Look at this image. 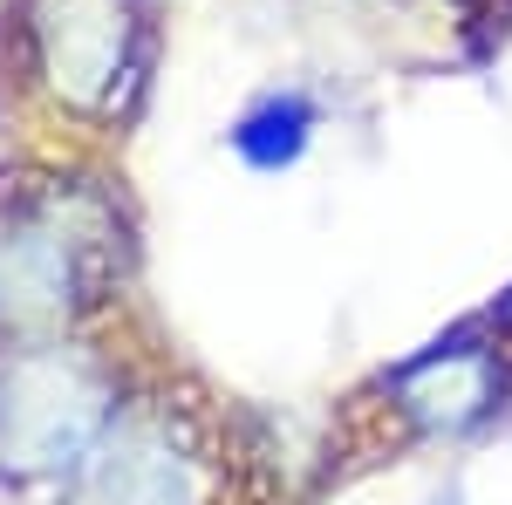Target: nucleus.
Masks as SVG:
<instances>
[{
  "mask_svg": "<svg viewBox=\"0 0 512 505\" xmlns=\"http://www.w3.org/2000/svg\"><path fill=\"white\" fill-rule=\"evenodd\" d=\"M123 273V226L103 192H41L0 226V335H41L96 308Z\"/></svg>",
  "mask_w": 512,
  "mask_h": 505,
  "instance_id": "nucleus-1",
  "label": "nucleus"
},
{
  "mask_svg": "<svg viewBox=\"0 0 512 505\" xmlns=\"http://www.w3.org/2000/svg\"><path fill=\"white\" fill-rule=\"evenodd\" d=\"M117 369L89 349L35 342L0 369V478L7 485H76L117 424Z\"/></svg>",
  "mask_w": 512,
  "mask_h": 505,
  "instance_id": "nucleus-2",
  "label": "nucleus"
},
{
  "mask_svg": "<svg viewBox=\"0 0 512 505\" xmlns=\"http://www.w3.org/2000/svg\"><path fill=\"white\" fill-rule=\"evenodd\" d=\"M28 48L41 89L82 117L123 110V89L144 82V28L130 0H28Z\"/></svg>",
  "mask_w": 512,
  "mask_h": 505,
  "instance_id": "nucleus-3",
  "label": "nucleus"
},
{
  "mask_svg": "<svg viewBox=\"0 0 512 505\" xmlns=\"http://www.w3.org/2000/svg\"><path fill=\"white\" fill-rule=\"evenodd\" d=\"M76 485L89 505H205L212 499L205 444L164 403H123Z\"/></svg>",
  "mask_w": 512,
  "mask_h": 505,
  "instance_id": "nucleus-4",
  "label": "nucleus"
},
{
  "mask_svg": "<svg viewBox=\"0 0 512 505\" xmlns=\"http://www.w3.org/2000/svg\"><path fill=\"white\" fill-rule=\"evenodd\" d=\"M390 396L424 430H465V424H478V417H492L499 396H506L499 349H485L472 328H458V335L431 342L417 362H403L390 376Z\"/></svg>",
  "mask_w": 512,
  "mask_h": 505,
  "instance_id": "nucleus-5",
  "label": "nucleus"
},
{
  "mask_svg": "<svg viewBox=\"0 0 512 505\" xmlns=\"http://www.w3.org/2000/svg\"><path fill=\"white\" fill-rule=\"evenodd\" d=\"M315 130H321V110L308 89H267L233 117L226 137H233V157L246 171H294L315 144Z\"/></svg>",
  "mask_w": 512,
  "mask_h": 505,
  "instance_id": "nucleus-6",
  "label": "nucleus"
},
{
  "mask_svg": "<svg viewBox=\"0 0 512 505\" xmlns=\"http://www.w3.org/2000/svg\"><path fill=\"white\" fill-rule=\"evenodd\" d=\"M492 321H499V328H512V294L499 301V314H492Z\"/></svg>",
  "mask_w": 512,
  "mask_h": 505,
  "instance_id": "nucleus-7",
  "label": "nucleus"
}]
</instances>
